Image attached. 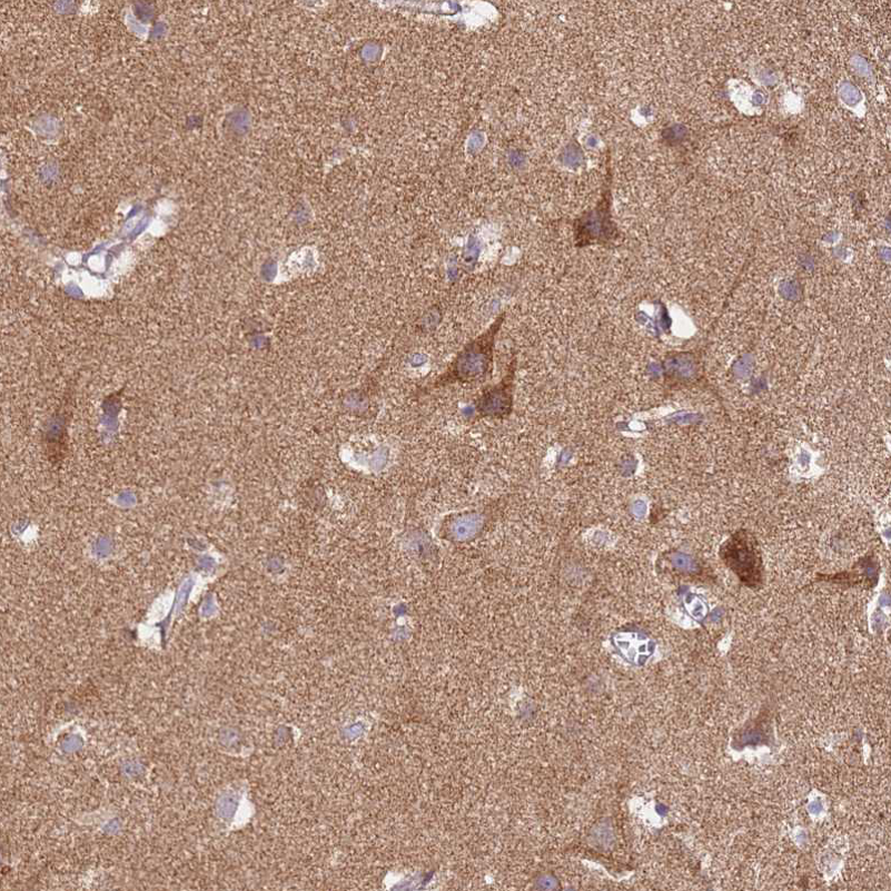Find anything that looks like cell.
Returning <instances> with one entry per match:
<instances>
[{"mask_svg":"<svg viewBox=\"0 0 891 891\" xmlns=\"http://www.w3.org/2000/svg\"><path fill=\"white\" fill-rule=\"evenodd\" d=\"M724 564L746 587H759L763 581L762 558L756 541L746 532L733 534L721 547Z\"/></svg>","mask_w":891,"mask_h":891,"instance_id":"obj_2","label":"cell"},{"mask_svg":"<svg viewBox=\"0 0 891 891\" xmlns=\"http://www.w3.org/2000/svg\"><path fill=\"white\" fill-rule=\"evenodd\" d=\"M506 318L507 313L503 311L487 330L468 343L435 385L475 384L492 378L495 368L497 337Z\"/></svg>","mask_w":891,"mask_h":891,"instance_id":"obj_1","label":"cell"},{"mask_svg":"<svg viewBox=\"0 0 891 891\" xmlns=\"http://www.w3.org/2000/svg\"><path fill=\"white\" fill-rule=\"evenodd\" d=\"M517 367L518 360L515 357L509 363L503 379L483 392L476 403V412L479 417L504 419L513 414Z\"/></svg>","mask_w":891,"mask_h":891,"instance_id":"obj_3","label":"cell"},{"mask_svg":"<svg viewBox=\"0 0 891 891\" xmlns=\"http://www.w3.org/2000/svg\"><path fill=\"white\" fill-rule=\"evenodd\" d=\"M82 746V742L78 737H72L66 741L63 748L66 751L71 752L80 749Z\"/></svg>","mask_w":891,"mask_h":891,"instance_id":"obj_4","label":"cell"}]
</instances>
